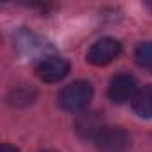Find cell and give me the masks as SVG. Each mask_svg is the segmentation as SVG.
<instances>
[{"instance_id": "obj_1", "label": "cell", "mask_w": 152, "mask_h": 152, "mask_svg": "<svg viewBox=\"0 0 152 152\" xmlns=\"http://www.w3.org/2000/svg\"><path fill=\"white\" fill-rule=\"evenodd\" d=\"M93 97V86L86 81H75L68 86H64L57 97V104L61 109L68 113L83 111Z\"/></svg>"}, {"instance_id": "obj_2", "label": "cell", "mask_w": 152, "mask_h": 152, "mask_svg": "<svg viewBox=\"0 0 152 152\" xmlns=\"http://www.w3.org/2000/svg\"><path fill=\"white\" fill-rule=\"evenodd\" d=\"M102 152H127L131 147V136L124 127H106L95 140Z\"/></svg>"}, {"instance_id": "obj_3", "label": "cell", "mask_w": 152, "mask_h": 152, "mask_svg": "<svg viewBox=\"0 0 152 152\" xmlns=\"http://www.w3.org/2000/svg\"><path fill=\"white\" fill-rule=\"evenodd\" d=\"M138 83L132 75L129 73H118L111 79L109 88H107V97L111 102L115 104H124L134 99L136 91H138Z\"/></svg>"}, {"instance_id": "obj_4", "label": "cell", "mask_w": 152, "mask_h": 152, "mask_svg": "<svg viewBox=\"0 0 152 152\" xmlns=\"http://www.w3.org/2000/svg\"><path fill=\"white\" fill-rule=\"evenodd\" d=\"M120 50L122 47L115 38H102L90 47L86 59L95 66H104V64H109L113 59H116L120 56Z\"/></svg>"}, {"instance_id": "obj_5", "label": "cell", "mask_w": 152, "mask_h": 152, "mask_svg": "<svg viewBox=\"0 0 152 152\" xmlns=\"http://www.w3.org/2000/svg\"><path fill=\"white\" fill-rule=\"evenodd\" d=\"M68 72H70V63L59 56H50L43 59L36 68V75L43 83H59L68 75Z\"/></svg>"}, {"instance_id": "obj_6", "label": "cell", "mask_w": 152, "mask_h": 152, "mask_svg": "<svg viewBox=\"0 0 152 152\" xmlns=\"http://www.w3.org/2000/svg\"><path fill=\"white\" fill-rule=\"evenodd\" d=\"M106 129L104 125V118L100 113L97 111H88L77 116L75 120V131L83 140H97V136Z\"/></svg>"}, {"instance_id": "obj_7", "label": "cell", "mask_w": 152, "mask_h": 152, "mask_svg": "<svg viewBox=\"0 0 152 152\" xmlns=\"http://www.w3.org/2000/svg\"><path fill=\"white\" fill-rule=\"evenodd\" d=\"M132 109L141 118H152V86H143L131 100Z\"/></svg>"}, {"instance_id": "obj_8", "label": "cell", "mask_w": 152, "mask_h": 152, "mask_svg": "<svg viewBox=\"0 0 152 152\" xmlns=\"http://www.w3.org/2000/svg\"><path fill=\"white\" fill-rule=\"evenodd\" d=\"M134 59H136V63H138L141 68L152 70V41L140 43V45L136 47Z\"/></svg>"}, {"instance_id": "obj_9", "label": "cell", "mask_w": 152, "mask_h": 152, "mask_svg": "<svg viewBox=\"0 0 152 152\" xmlns=\"http://www.w3.org/2000/svg\"><path fill=\"white\" fill-rule=\"evenodd\" d=\"M0 152H18V148H15V147L9 145V143H4L2 148H0Z\"/></svg>"}, {"instance_id": "obj_10", "label": "cell", "mask_w": 152, "mask_h": 152, "mask_svg": "<svg viewBox=\"0 0 152 152\" xmlns=\"http://www.w3.org/2000/svg\"><path fill=\"white\" fill-rule=\"evenodd\" d=\"M47 152H54V150H47Z\"/></svg>"}]
</instances>
